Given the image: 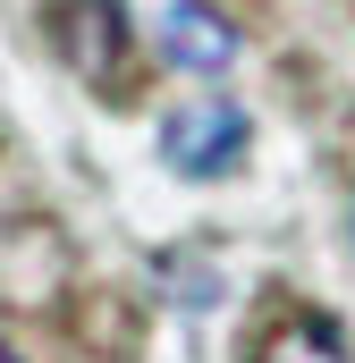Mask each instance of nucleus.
<instances>
[{"label":"nucleus","instance_id":"5","mask_svg":"<svg viewBox=\"0 0 355 363\" xmlns=\"http://www.w3.org/2000/svg\"><path fill=\"white\" fill-rule=\"evenodd\" d=\"M0 363H17V355H9V347H0Z\"/></svg>","mask_w":355,"mask_h":363},{"label":"nucleus","instance_id":"4","mask_svg":"<svg viewBox=\"0 0 355 363\" xmlns=\"http://www.w3.org/2000/svg\"><path fill=\"white\" fill-rule=\"evenodd\" d=\"M246 363H355V355H347V330H339L330 313H313V304H288V313L271 321L263 338L246 347Z\"/></svg>","mask_w":355,"mask_h":363},{"label":"nucleus","instance_id":"2","mask_svg":"<svg viewBox=\"0 0 355 363\" xmlns=\"http://www.w3.org/2000/svg\"><path fill=\"white\" fill-rule=\"evenodd\" d=\"M246 110L237 101H186L161 118V161H170L178 178H220L237 152H246Z\"/></svg>","mask_w":355,"mask_h":363},{"label":"nucleus","instance_id":"3","mask_svg":"<svg viewBox=\"0 0 355 363\" xmlns=\"http://www.w3.org/2000/svg\"><path fill=\"white\" fill-rule=\"evenodd\" d=\"M161 60L186 68V77H229V60H237V26H229L220 9H203V0H178L170 17H161Z\"/></svg>","mask_w":355,"mask_h":363},{"label":"nucleus","instance_id":"1","mask_svg":"<svg viewBox=\"0 0 355 363\" xmlns=\"http://www.w3.org/2000/svg\"><path fill=\"white\" fill-rule=\"evenodd\" d=\"M43 34H51V51L77 77L119 85V68H127V0H51L43 9Z\"/></svg>","mask_w":355,"mask_h":363}]
</instances>
